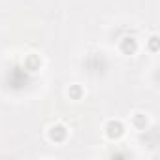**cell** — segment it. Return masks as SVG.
<instances>
[{"instance_id":"cell-1","label":"cell","mask_w":160,"mask_h":160,"mask_svg":"<svg viewBox=\"0 0 160 160\" xmlns=\"http://www.w3.org/2000/svg\"><path fill=\"white\" fill-rule=\"evenodd\" d=\"M124 132H126V126H124V122L119 121V119H109V121L104 124V134H106V138H108L109 141H119V139L124 136Z\"/></svg>"},{"instance_id":"cell-2","label":"cell","mask_w":160,"mask_h":160,"mask_svg":"<svg viewBox=\"0 0 160 160\" xmlns=\"http://www.w3.org/2000/svg\"><path fill=\"white\" fill-rule=\"evenodd\" d=\"M47 139H49L51 143H57V145L64 143V141L68 139V128H66L62 122H55V124H51L49 130H47Z\"/></svg>"},{"instance_id":"cell-3","label":"cell","mask_w":160,"mask_h":160,"mask_svg":"<svg viewBox=\"0 0 160 160\" xmlns=\"http://www.w3.org/2000/svg\"><path fill=\"white\" fill-rule=\"evenodd\" d=\"M119 51H121L122 55H126V57L136 55V53L139 51V42H138V38H134V36H124V38L119 42Z\"/></svg>"},{"instance_id":"cell-4","label":"cell","mask_w":160,"mask_h":160,"mask_svg":"<svg viewBox=\"0 0 160 160\" xmlns=\"http://www.w3.org/2000/svg\"><path fill=\"white\" fill-rule=\"evenodd\" d=\"M42 58H40V55H36V53H30V55H27L25 57V60H23V66H25V70L28 72V73H36V72H40L42 70Z\"/></svg>"},{"instance_id":"cell-5","label":"cell","mask_w":160,"mask_h":160,"mask_svg":"<svg viewBox=\"0 0 160 160\" xmlns=\"http://www.w3.org/2000/svg\"><path fill=\"white\" fill-rule=\"evenodd\" d=\"M130 124H132L136 130L143 132V130H147V126H149V117H147L145 113H141V111H136V113L132 115V119H130Z\"/></svg>"},{"instance_id":"cell-6","label":"cell","mask_w":160,"mask_h":160,"mask_svg":"<svg viewBox=\"0 0 160 160\" xmlns=\"http://www.w3.org/2000/svg\"><path fill=\"white\" fill-rule=\"evenodd\" d=\"M83 96H85V89H83V85L73 83V85L68 87V98H70V100L77 102V100H81Z\"/></svg>"},{"instance_id":"cell-7","label":"cell","mask_w":160,"mask_h":160,"mask_svg":"<svg viewBox=\"0 0 160 160\" xmlns=\"http://www.w3.org/2000/svg\"><path fill=\"white\" fill-rule=\"evenodd\" d=\"M147 49H149V53H152V55H156V53L160 51V38H158L156 34H152V36L147 40Z\"/></svg>"}]
</instances>
